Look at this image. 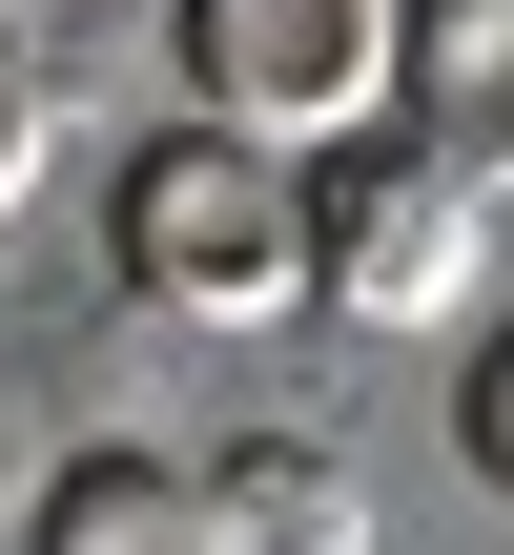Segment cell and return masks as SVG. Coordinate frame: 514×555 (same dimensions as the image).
<instances>
[{
	"label": "cell",
	"mask_w": 514,
	"mask_h": 555,
	"mask_svg": "<svg viewBox=\"0 0 514 555\" xmlns=\"http://www.w3.org/2000/svg\"><path fill=\"white\" fill-rule=\"evenodd\" d=\"M103 288L144 330H288L309 309V144L165 103V144L103 185Z\"/></svg>",
	"instance_id": "6da1fadb"
},
{
	"label": "cell",
	"mask_w": 514,
	"mask_h": 555,
	"mask_svg": "<svg viewBox=\"0 0 514 555\" xmlns=\"http://www.w3.org/2000/svg\"><path fill=\"white\" fill-rule=\"evenodd\" d=\"M474 268H494V185L474 165H433L391 103L350 144H309V309L330 330H453Z\"/></svg>",
	"instance_id": "7a4b0ae2"
},
{
	"label": "cell",
	"mask_w": 514,
	"mask_h": 555,
	"mask_svg": "<svg viewBox=\"0 0 514 555\" xmlns=\"http://www.w3.org/2000/svg\"><path fill=\"white\" fill-rule=\"evenodd\" d=\"M165 82L247 144H350L391 103V0H165Z\"/></svg>",
	"instance_id": "3957f363"
},
{
	"label": "cell",
	"mask_w": 514,
	"mask_h": 555,
	"mask_svg": "<svg viewBox=\"0 0 514 555\" xmlns=\"http://www.w3.org/2000/svg\"><path fill=\"white\" fill-rule=\"evenodd\" d=\"M391 124L433 165L514 185V0H391Z\"/></svg>",
	"instance_id": "277c9868"
},
{
	"label": "cell",
	"mask_w": 514,
	"mask_h": 555,
	"mask_svg": "<svg viewBox=\"0 0 514 555\" xmlns=\"http://www.w3.org/2000/svg\"><path fill=\"white\" fill-rule=\"evenodd\" d=\"M21 555H227V494L165 453H62L21 494Z\"/></svg>",
	"instance_id": "5b68a950"
},
{
	"label": "cell",
	"mask_w": 514,
	"mask_h": 555,
	"mask_svg": "<svg viewBox=\"0 0 514 555\" xmlns=\"http://www.w3.org/2000/svg\"><path fill=\"white\" fill-rule=\"evenodd\" d=\"M206 494H227V555H309L330 515H350V474H330V453H288V433H247Z\"/></svg>",
	"instance_id": "8992f818"
},
{
	"label": "cell",
	"mask_w": 514,
	"mask_h": 555,
	"mask_svg": "<svg viewBox=\"0 0 514 555\" xmlns=\"http://www.w3.org/2000/svg\"><path fill=\"white\" fill-rule=\"evenodd\" d=\"M41 165H62V82H41V41L0 21V227L41 206Z\"/></svg>",
	"instance_id": "52a82bcc"
},
{
	"label": "cell",
	"mask_w": 514,
	"mask_h": 555,
	"mask_svg": "<svg viewBox=\"0 0 514 555\" xmlns=\"http://www.w3.org/2000/svg\"><path fill=\"white\" fill-rule=\"evenodd\" d=\"M453 453H474V494H514V309L453 350Z\"/></svg>",
	"instance_id": "ba28073f"
},
{
	"label": "cell",
	"mask_w": 514,
	"mask_h": 555,
	"mask_svg": "<svg viewBox=\"0 0 514 555\" xmlns=\"http://www.w3.org/2000/svg\"><path fill=\"white\" fill-rule=\"evenodd\" d=\"M21 21H62V0H21Z\"/></svg>",
	"instance_id": "9c48e42d"
}]
</instances>
